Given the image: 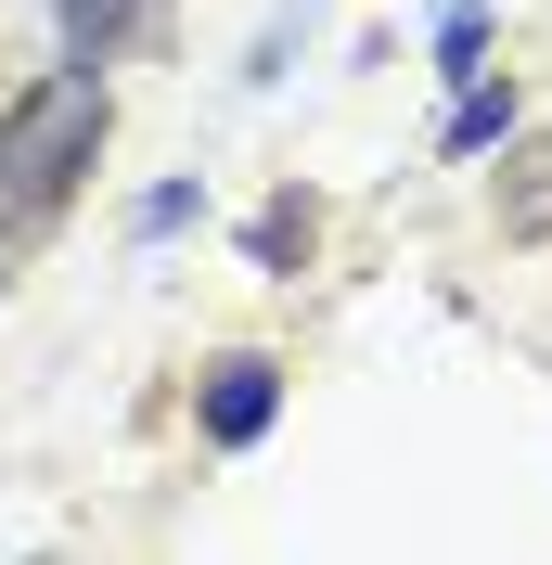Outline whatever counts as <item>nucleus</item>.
Returning <instances> with one entry per match:
<instances>
[{"label": "nucleus", "instance_id": "obj_1", "mask_svg": "<svg viewBox=\"0 0 552 565\" xmlns=\"http://www.w3.org/2000/svg\"><path fill=\"white\" fill-rule=\"evenodd\" d=\"M91 141H104V77L65 52V77H39L26 104L0 116V218L65 206V180L91 168Z\"/></svg>", "mask_w": 552, "mask_h": 565}, {"label": "nucleus", "instance_id": "obj_2", "mask_svg": "<svg viewBox=\"0 0 552 565\" xmlns=\"http://www.w3.org/2000/svg\"><path fill=\"white\" fill-rule=\"evenodd\" d=\"M193 412H206V437H219V450H257V437H270V412H283V360H270V348H232V360H206Z\"/></svg>", "mask_w": 552, "mask_h": 565}, {"label": "nucleus", "instance_id": "obj_3", "mask_svg": "<svg viewBox=\"0 0 552 565\" xmlns=\"http://www.w3.org/2000/svg\"><path fill=\"white\" fill-rule=\"evenodd\" d=\"M488 141H514V90H463V104H449V129H437V154L463 168V154H488Z\"/></svg>", "mask_w": 552, "mask_h": 565}, {"label": "nucleus", "instance_id": "obj_4", "mask_svg": "<svg viewBox=\"0 0 552 565\" xmlns=\"http://www.w3.org/2000/svg\"><path fill=\"white\" fill-rule=\"evenodd\" d=\"M437 77H449V90L488 77V13H476V0H437Z\"/></svg>", "mask_w": 552, "mask_h": 565}, {"label": "nucleus", "instance_id": "obj_5", "mask_svg": "<svg viewBox=\"0 0 552 565\" xmlns=\"http://www.w3.org/2000/svg\"><path fill=\"white\" fill-rule=\"evenodd\" d=\"M244 245H257V270H270V282H296V257H309V206H270Z\"/></svg>", "mask_w": 552, "mask_h": 565}, {"label": "nucleus", "instance_id": "obj_6", "mask_svg": "<svg viewBox=\"0 0 552 565\" xmlns=\"http://www.w3.org/2000/svg\"><path fill=\"white\" fill-rule=\"evenodd\" d=\"M116 26H129V0H65V52H77V65H104Z\"/></svg>", "mask_w": 552, "mask_h": 565}, {"label": "nucleus", "instance_id": "obj_7", "mask_svg": "<svg viewBox=\"0 0 552 565\" xmlns=\"http://www.w3.org/2000/svg\"><path fill=\"white\" fill-rule=\"evenodd\" d=\"M180 218H193V180H155V193H141V245H155V232H180Z\"/></svg>", "mask_w": 552, "mask_h": 565}]
</instances>
